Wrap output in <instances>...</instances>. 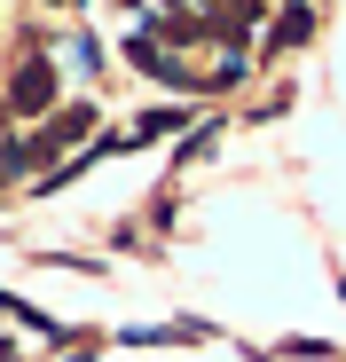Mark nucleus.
Here are the masks:
<instances>
[{"mask_svg":"<svg viewBox=\"0 0 346 362\" xmlns=\"http://www.w3.org/2000/svg\"><path fill=\"white\" fill-rule=\"evenodd\" d=\"M47 87H55V79H47V71L32 64V71L16 79V110H47Z\"/></svg>","mask_w":346,"mask_h":362,"instance_id":"f257e3e1","label":"nucleus"},{"mask_svg":"<svg viewBox=\"0 0 346 362\" xmlns=\"http://www.w3.org/2000/svg\"><path fill=\"white\" fill-rule=\"evenodd\" d=\"M307 32H315V16H307V8H283V16H275V47H299Z\"/></svg>","mask_w":346,"mask_h":362,"instance_id":"f03ea898","label":"nucleus"}]
</instances>
